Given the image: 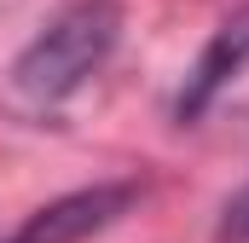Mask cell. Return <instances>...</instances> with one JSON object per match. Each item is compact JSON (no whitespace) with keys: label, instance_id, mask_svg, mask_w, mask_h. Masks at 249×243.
Instances as JSON below:
<instances>
[{"label":"cell","instance_id":"1","mask_svg":"<svg viewBox=\"0 0 249 243\" xmlns=\"http://www.w3.org/2000/svg\"><path fill=\"white\" fill-rule=\"evenodd\" d=\"M116 35H122V6L116 0H75V6H64L58 17L18 52V64H12L18 93L29 104L70 99L99 64L116 52Z\"/></svg>","mask_w":249,"mask_h":243},{"label":"cell","instance_id":"2","mask_svg":"<svg viewBox=\"0 0 249 243\" xmlns=\"http://www.w3.org/2000/svg\"><path fill=\"white\" fill-rule=\"evenodd\" d=\"M133 203H139V185L133 180L81 185L70 197H53L47 208H35L6 243H87V238H99V232H110Z\"/></svg>","mask_w":249,"mask_h":243},{"label":"cell","instance_id":"3","mask_svg":"<svg viewBox=\"0 0 249 243\" xmlns=\"http://www.w3.org/2000/svg\"><path fill=\"white\" fill-rule=\"evenodd\" d=\"M244 64H249V6H238V12L209 35V47L197 52V64L186 69L180 99H174V116H180V122H197L214 99H220L226 81H238Z\"/></svg>","mask_w":249,"mask_h":243},{"label":"cell","instance_id":"4","mask_svg":"<svg viewBox=\"0 0 249 243\" xmlns=\"http://www.w3.org/2000/svg\"><path fill=\"white\" fill-rule=\"evenodd\" d=\"M220 243H249V180L238 185V197L226 203V220H220Z\"/></svg>","mask_w":249,"mask_h":243}]
</instances>
